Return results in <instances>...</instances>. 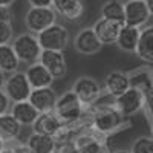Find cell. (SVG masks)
Instances as JSON below:
<instances>
[{"label":"cell","mask_w":153,"mask_h":153,"mask_svg":"<svg viewBox=\"0 0 153 153\" xmlns=\"http://www.w3.org/2000/svg\"><path fill=\"white\" fill-rule=\"evenodd\" d=\"M19 68H20V60L12 45L11 43L0 45V71L9 75L12 72H17Z\"/></svg>","instance_id":"cb8c5ba5"},{"label":"cell","mask_w":153,"mask_h":153,"mask_svg":"<svg viewBox=\"0 0 153 153\" xmlns=\"http://www.w3.org/2000/svg\"><path fill=\"white\" fill-rule=\"evenodd\" d=\"M55 152L57 153H80L78 149H76V146H75V143H74V139H72V141L65 143V144L57 146V150Z\"/></svg>","instance_id":"f546056e"},{"label":"cell","mask_w":153,"mask_h":153,"mask_svg":"<svg viewBox=\"0 0 153 153\" xmlns=\"http://www.w3.org/2000/svg\"><path fill=\"white\" fill-rule=\"evenodd\" d=\"M16 3V0H0V5H6V6H12Z\"/></svg>","instance_id":"836d02e7"},{"label":"cell","mask_w":153,"mask_h":153,"mask_svg":"<svg viewBox=\"0 0 153 153\" xmlns=\"http://www.w3.org/2000/svg\"><path fill=\"white\" fill-rule=\"evenodd\" d=\"M132 153H153V138L152 136H139L136 138L132 147Z\"/></svg>","instance_id":"484cf974"},{"label":"cell","mask_w":153,"mask_h":153,"mask_svg":"<svg viewBox=\"0 0 153 153\" xmlns=\"http://www.w3.org/2000/svg\"><path fill=\"white\" fill-rule=\"evenodd\" d=\"M38 43H40L42 49H48V51H65L69 45L71 40V34L69 29L65 25L60 23H54L49 28L43 29L42 32L37 34Z\"/></svg>","instance_id":"277c9868"},{"label":"cell","mask_w":153,"mask_h":153,"mask_svg":"<svg viewBox=\"0 0 153 153\" xmlns=\"http://www.w3.org/2000/svg\"><path fill=\"white\" fill-rule=\"evenodd\" d=\"M5 81H6V74L0 71V89L5 87Z\"/></svg>","instance_id":"d6a6232c"},{"label":"cell","mask_w":153,"mask_h":153,"mask_svg":"<svg viewBox=\"0 0 153 153\" xmlns=\"http://www.w3.org/2000/svg\"><path fill=\"white\" fill-rule=\"evenodd\" d=\"M74 48L81 55H95L101 51L103 45L98 40L94 28H83L74 38Z\"/></svg>","instance_id":"7c38bea8"},{"label":"cell","mask_w":153,"mask_h":153,"mask_svg":"<svg viewBox=\"0 0 153 153\" xmlns=\"http://www.w3.org/2000/svg\"><path fill=\"white\" fill-rule=\"evenodd\" d=\"M11 104H12V101L9 100L6 92L3 91V89H0V115L8 113L9 109H11Z\"/></svg>","instance_id":"f1b7e54d"},{"label":"cell","mask_w":153,"mask_h":153,"mask_svg":"<svg viewBox=\"0 0 153 153\" xmlns=\"http://www.w3.org/2000/svg\"><path fill=\"white\" fill-rule=\"evenodd\" d=\"M26 144L29 146L32 153H54L57 150V143L54 136L37 132H32V135H29Z\"/></svg>","instance_id":"603a6c76"},{"label":"cell","mask_w":153,"mask_h":153,"mask_svg":"<svg viewBox=\"0 0 153 153\" xmlns=\"http://www.w3.org/2000/svg\"><path fill=\"white\" fill-rule=\"evenodd\" d=\"M130 87V78L129 74H124L120 71H113L106 75L104 78V91L112 98H117L121 94H124Z\"/></svg>","instance_id":"9a60e30c"},{"label":"cell","mask_w":153,"mask_h":153,"mask_svg":"<svg viewBox=\"0 0 153 153\" xmlns=\"http://www.w3.org/2000/svg\"><path fill=\"white\" fill-rule=\"evenodd\" d=\"M12 38H14V29H12V25L0 22V45L11 43Z\"/></svg>","instance_id":"4316f807"},{"label":"cell","mask_w":153,"mask_h":153,"mask_svg":"<svg viewBox=\"0 0 153 153\" xmlns=\"http://www.w3.org/2000/svg\"><path fill=\"white\" fill-rule=\"evenodd\" d=\"M72 91L75 92V95L80 98V101L86 107L94 104L101 97V94H103V89H101L98 80H95L94 76H89V75L78 76L72 84Z\"/></svg>","instance_id":"ba28073f"},{"label":"cell","mask_w":153,"mask_h":153,"mask_svg":"<svg viewBox=\"0 0 153 153\" xmlns=\"http://www.w3.org/2000/svg\"><path fill=\"white\" fill-rule=\"evenodd\" d=\"M152 138H153V120H152Z\"/></svg>","instance_id":"f35d334b"},{"label":"cell","mask_w":153,"mask_h":153,"mask_svg":"<svg viewBox=\"0 0 153 153\" xmlns=\"http://www.w3.org/2000/svg\"><path fill=\"white\" fill-rule=\"evenodd\" d=\"M12 149H14L16 153H32L29 146L26 143H22V141H16L14 144H12Z\"/></svg>","instance_id":"4dcf8cb0"},{"label":"cell","mask_w":153,"mask_h":153,"mask_svg":"<svg viewBox=\"0 0 153 153\" xmlns=\"http://www.w3.org/2000/svg\"><path fill=\"white\" fill-rule=\"evenodd\" d=\"M25 74H26L32 89L48 87V86H52V83H54V76L51 75V72L42 65L40 61H35V63L28 65Z\"/></svg>","instance_id":"2e32d148"},{"label":"cell","mask_w":153,"mask_h":153,"mask_svg":"<svg viewBox=\"0 0 153 153\" xmlns=\"http://www.w3.org/2000/svg\"><path fill=\"white\" fill-rule=\"evenodd\" d=\"M110 95L101 94V97L95 101L94 104L87 106L89 115H91V127L92 129L104 136L113 135L120 130H123L124 127H129V118L118 110V107L115 106V98L112 101H107Z\"/></svg>","instance_id":"6da1fadb"},{"label":"cell","mask_w":153,"mask_h":153,"mask_svg":"<svg viewBox=\"0 0 153 153\" xmlns=\"http://www.w3.org/2000/svg\"><path fill=\"white\" fill-rule=\"evenodd\" d=\"M54 153H57V152H54Z\"/></svg>","instance_id":"ab89813d"},{"label":"cell","mask_w":153,"mask_h":153,"mask_svg":"<svg viewBox=\"0 0 153 153\" xmlns=\"http://www.w3.org/2000/svg\"><path fill=\"white\" fill-rule=\"evenodd\" d=\"M152 120H153V118H152Z\"/></svg>","instance_id":"60d3db41"},{"label":"cell","mask_w":153,"mask_h":153,"mask_svg":"<svg viewBox=\"0 0 153 153\" xmlns=\"http://www.w3.org/2000/svg\"><path fill=\"white\" fill-rule=\"evenodd\" d=\"M94 31L98 37V40L101 42L103 46H107V45H115L117 43V38H118V34H120V29H121V25H118L117 22H112V20H107V19H98L95 23H94Z\"/></svg>","instance_id":"5bb4252c"},{"label":"cell","mask_w":153,"mask_h":153,"mask_svg":"<svg viewBox=\"0 0 153 153\" xmlns=\"http://www.w3.org/2000/svg\"><path fill=\"white\" fill-rule=\"evenodd\" d=\"M135 54L146 63H153V25L141 29Z\"/></svg>","instance_id":"7402d4cb"},{"label":"cell","mask_w":153,"mask_h":153,"mask_svg":"<svg viewBox=\"0 0 153 153\" xmlns=\"http://www.w3.org/2000/svg\"><path fill=\"white\" fill-rule=\"evenodd\" d=\"M55 115L61 120V123L65 124H74L76 121H80L84 117L86 112V106L80 101V98L75 95V92L72 91H66L63 92L58 98L54 107Z\"/></svg>","instance_id":"7a4b0ae2"},{"label":"cell","mask_w":153,"mask_h":153,"mask_svg":"<svg viewBox=\"0 0 153 153\" xmlns=\"http://www.w3.org/2000/svg\"><path fill=\"white\" fill-rule=\"evenodd\" d=\"M0 153H16V152H14V149H12V147H6L5 146L2 150H0Z\"/></svg>","instance_id":"d590c367"},{"label":"cell","mask_w":153,"mask_h":153,"mask_svg":"<svg viewBox=\"0 0 153 153\" xmlns=\"http://www.w3.org/2000/svg\"><path fill=\"white\" fill-rule=\"evenodd\" d=\"M22 130L23 126L9 112L0 115V139H3L5 143H16L19 141Z\"/></svg>","instance_id":"ac0fdd59"},{"label":"cell","mask_w":153,"mask_h":153,"mask_svg":"<svg viewBox=\"0 0 153 153\" xmlns=\"http://www.w3.org/2000/svg\"><path fill=\"white\" fill-rule=\"evenodd\" d=\"M9 113L14 117L23 127L25 126H31L34 124V121L37 120V117L40 113L38 110L29 103V101H19V103H12L11 104V109H9Z\"/></svg>","instance_id":"ffe728a7"},{"label":"cell","mask_w":153,"mask_h":153,"mask_svg":"<svg viewBox=\"0 0 153 153\" xmlns=\"http://www.w3.org/2000/svg\"><path fill=\"white\" fill-rule=\"evenodd\" d=\"M31 6H52V0H28Z\"/></svg>","instance_id":"1f68e13d"},{"label":"cell","mask_w":153,"mask_h":153,"mask_svg":"<svg viewBox=\"0 0 153 153\" xmlns=\"http://www.w3.org/2000/svg\"><path fill=\"white\" fill-rule=\"evenodd\" d=\"M12 20H14V11H12V8L6 6V5H0V22L12 23Z\"/></svg>","instance_id":"83f0119b"},{"label":"cell","mask_w":153,"mask_h":153,"mask_svg":"<svg viewBox=\"0 0 153 153\" xmlns=\"http://www.w3.org/2000/svg\"><path fill=\"white\" fill-rule=\"evenodd\" d=\"M101 17L117 22L118 25L126 23V16H124V3L121 0H107L101 6Z\"/></svg>","instance_id":"d4e9b609"},{"label":"cell","mask_w":153,"mask_h":153,"mask_svg":"<svg viewBox=\"0 0 153 153\" xmlns=\"http://www.w3.org/2000/svg\"><path fill=\"white\" fill-rule=\"evenodd\" d=\"M57 98H58V95L55 92V89H52V86H48V87L32 89L28 101L38 110V113H43V112L54 110Z\"/></svg>","instance_id":"4fadbf2b"},{"label":"cell","mask_w":153,"mask_h":153,"mask_svg":"<svg viewBox=\"0 0 153 153\" xmlns=\"http://www.w3.org/2000/svg\"><path fill=\"white\" fill-rule=\"evenodd\" d=\"M3 91L6 92V95L9 97L12 103H19V101H26L29 98L32 87L29 84L26 74L17 71L9 74V76H6Z\"/></svg>","instance_id":"52a82bcc"},{"label":"cell","mask_w":153,"mask_h":153,"mask_svg":"<svg viewBox=\"0 0 153 153\" xmlns=\"http://www.w3.org/2000/svg\"><path fill=\"white\" fill-rule=\"evenodd\" d=\"M139 35H141V28L123 25L115 45L121 51H124V52H135L138 42H139Z\"/></svg>","instance_id":"44dd1931"},{"label":"cell","mask_w":153,"mask_h":153,"mask_svg":"<svg viewBox=\"0 0 153 153\" xmlns=\"http://www.w3.org/2000/svg\"><path fill=\"white\" fill-rule=\"evenodd\" d=\"M61 120L55 115V112H43L37 117V120L32 124V129L37 133H43V135H49L54 136L60 129H61Z\"/></svg>","instance_id":"e0dca14e"},{"label":"cell","mask_w":153,"mask_h":153,"mask_svg":"<svg viewBox=\"0 0 153 153\" xmlns=\"http://www.w3.org/2000/svg\"><path fill=\"white\" fill-rule=\"evenodd\" d=\"M5 147V141H3V139H0V150H2Z\"/></svg>","instance_id":"74e56055"},{"label":"cell","mask_w":153,"mask_h":153,"mask_svg":"<svg viewBox=\"0 0 153 153\" xmlns=\"http://www.w3.org/2000/svg\"><path fill=\"white\" fill-rule=\"evenodd\" d=\"M11 45H12V48H14L20 63H25V65H31V63L38 61L40 54L43 51L40 43H38L37 35L29 32V31L14 37Z\"/></svg>","instance_id":"3957f363"},{"label":"cell","mask_w":153,"mask_h":153,"mask_svg":"<svg viewBox=\"0 0 153 153\" xmlns=\"http://www.w3.org/2000/svg\"><path fill=\"white\" fill-rule=\"evenodd\" d=\"M106 139L107 136L101 135L92 129H86L75 135L74 143L80 153H109Z\"/></svg>","instance_id":"8992f818"},{"label":"cell","mask_w":153,"mask_h":153,"mask_svg":"<svg viewBox=\"0 0 153 153\" xmlns=\"http://www.w3.org/2000/svg\"><path fill=\"white\" fill-rule=\"evenodd\" d=\"M52 8L66 20H78L84 12L83 0H52Z\"/></svg>","instance_id":"d6986e66"},{"label":"cell","mask_w":153,"mask_h":153,"mask_svg":"<svg viewBox=\"0 0 153 153\" xmlns=\"http://www.w3.org/2000/svg\"><path fill=\"white\" fill-rule=\"evenodd\" d=\"M110 153H132L130 150H126V149H120V150H113Z\"/></svg>","instance_id":"8d00e7d4"},{"label":"cell","mask_w":153,"mask_h":153,"mask_svg":"<svg viewBox=\"0 0 153 153\" xmlns=\"http://www.w3.org/2000/svg\"><path fill=\"white\" fill-rule=\"evenodd\" d=\"M38 61L51 72V75L54 76V80L65 78L66 74H68V61H66V57L61 51L43 49Z\"/></svg>","instance_id":"30bf717a"},{"label":"cell","mask_w":153,"mask_h":153,"mask_svg":"<svg viewBox=\"0 0 153 153\" xmlns=\"http://www.w3.org/2000/svg\"><path fill=\"white\" fill-rule=\"evenodd\" d=\"M124 16H126L124 25L136 26V28L146 26L152 17L146 0H127L124 3Z\"/></svg>","instance_id":"8fae6325"},{"label":"cell","mask_w":153,"mask_h":153,"mask_svg":"<svg viewBox=\"0 0 153 153\" xmlns=\"http://www.w3.org/2000/svg\"><path fill=\"white\" fill-rule=\"evenodd\" d=\"M54 23H57V12L52 6H31L25 16V26L35 35Z\"/></svg>","instance_id":"5b68a950"},{"label":"cell","mask_w":153,"mask_h":153,"mask_svg":"<svg viewBox=\"0 0 153 153\" xmlns=\"http://www.w3.org/2000/svg\"><path fill=\"white\" fill-rule=\"evenodd\" d=\"M115 106L118 107V110L124 115V117L130 118L132 115L138 113L141 109L146 106V95L143 91H139L138 87L130 86L124 94L115 98Z\"/></svg>","instance_id":"9c48e42d"},{"label":"cell","mask_w":153,"mask_h":153,"mask_svg":"<svg viewBox=\"0 0 153 153\" xmlns=\"http://www.w3.org/2000/svg\"><path fill=\"white\" fill-rule=\"evenodd\" d=\"M146 3H147V8L150 11V16H153V0H146Z\"/></svg>","instance_id":"e575fe53"}]
</instances>
